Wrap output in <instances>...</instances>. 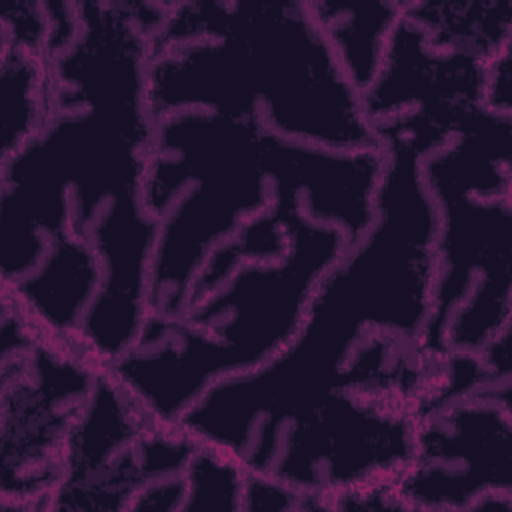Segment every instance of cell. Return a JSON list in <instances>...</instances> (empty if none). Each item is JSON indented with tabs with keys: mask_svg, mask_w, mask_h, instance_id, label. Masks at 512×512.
Here are the masks:
<instances>
[{
	"mask_svg": "<svg viewBox=\"0 0 512 512\" xmlns=\"http://www.w3.org/2000/svg\"><path fill=\"white\" fill-rule=\"evenodd\" d=\"M384 170L370 228L320 276L292 340L266 364L210 386L176 422L196 444L268 474L284 428L362 388L352 354L372 336L418 346L432 316L438 206L422 160L450 134L416 110L374 124Z\"/></svg>",
	"mask_w": 512,
	"mask_h": 512,
	"instance_id": "cell-1",
	"label": "cell"
},
{
	"mask_svg": "<svg viewBox=\"0 0 512 512\" xmlns=\"http://www.w3.org/2000/svg\"><path fill=\"white\" fill-rule=\"evenodd\" d=\"M76 4L80 32L52 60L56 112L0 162L2 284L36 270L52 238H88L108 206L146 212L156 126L146 98L150 36L136 2Z\"/></svg>",
	"mask_w": 512,
	"mask_h": 512,
	"instance_id": "cell-2",
	"label": "cell"
},
{
	"mask_svg": "<svg viewBox=\"0 0 512 512\" xmlns=\"http://www.w3.org/2000/svg\"><path fill=\"white\" fill-rule=\"evenodd\" d=\"M146 98L154 122L202 110L330 150L382 146L308 2H172Z\"/></svg>",
	"mask_w": 512,
	"mask_h": 512,
	"instance_id": "cell-3",
	"label": "cell"
},
{
	"mask_svg": "<svg viewBox=\"0 0 512 512\" xmlns=\"http://www.w3.org/2000/svg\"><path fill=\"white\" fill-rule=\"evenodd\" d=\"M288 236L276 260H246L178 320L148 318L138 346L108 376L158 426L180 416L216 382L272 360L296 334L320 276L348 240L302 208L280 220Z\"/></svg>",
	"mask_w": 512,
	"mask_h": 512,
	"instance_id": "cell-4",
	"label": "cell"
},
{
	"mask_svg": "<svg viewBox=\"0 0 512 512\" xmlns=\"http://www.w3.org/2000/svg\"><path fill=\"white\" fill-rule=\"evenodd\" d=\"M266 136L258 118L188 110L156 120L142 192L160 220L148 318L178 320L208 258L272 206Z\"/></svg>",
	"mask_w": 512,
	"mask_h": 512,
	"instance_id": "cell-5",
	"label": "cell"
},
{
	"mask_svg": "<svg viewBox=\"0 0 512 512\" xmlns=\"http://www.w3.org/2000/svg\"><path fill=\"white\" fill-rule=\"evenodd\" d=\"M416 416L404 394L336 392L284 428L268 474L328 510L336 494L394 482L412 460Z\"/></svg>",
	"mask_w": 512,
	"mask_h": 512,
	"instance_id": "cell-6",
	"label": "cell"
},
{
	"mask_svg": "<svg viewBox=\"0 0 512 512\" xmlns=\"http://www.w3.org/2000/svg\"><path fill=\"white\" fill-rule=\"evenodd\" d=\"M102 372L78 344L44 336L2 360V512L48 508L68 434Z\"/></svg>",
	"mask_w": 512,
	"mask_h": 512,
	"instance_id": "cell-7",
	"label": "cell"
},
{
	"mask_svg": "<svg viewBox=\"0 0 512 512\" xmlns=\"http://www.w3.org/2000/svg\"><path fill=\"white\" fill-rule=\"evenodd\" d=\"M510 384H486L416 416L414 454L394 478L404 510H470L512 494Z\"/></svg>",
	"mask_w": 512,
	"mask_h": 512,
	"instance_id": "cell-8",
	"label": "cell"
},
{
	"mask_svg": "<svg viewBox=\"0 0 512 512\" xmlns=\"http://www.w3.org/2000/svg\"><path fill=\"white\" fill-rule=\"evenodd\" d=\"M152 424L104 370L68 434L46 510H110L114 474Z\"/></svg>",
	"mask_w": 512,
	"mask_h": 512,
	"instance_id": "cell-9",
	"label": "cell"
},
{
	"mask_svg": "<svg viewBox=\"0 0 512 512\" xmlns=\"http://www.w3.org/2000/svg\"><path fill=\"white\" fill-rule=\"evenodd\" d=\"M100 282L102 268L92 242L66 232L50 240L36 270L2 284V296L20 308L40 336L80 346L78 330Z\"/></svg>",
	"mask_w": 512,
	"mask_h": 512,
	"instance_id": "cell-10",
	"label": "cell"
},
{
	"mask_svg": "<svg viewBox=\"0 0 512 512\" xmlns=\"http://www.w3.org/2000/svg\"><path fill=\"white\" fill-rule=\"evenodd\" d=\"M356 90L378 78L392 30L404 16V2H308Z\"/></svg>",
	"mask_w": 512,
	"mask_h": 512,
	"instance_id": "cell-11",
	"label": "cell"
},
{
	"mask_svg": "<svg viewBox=\"0 0 512 512\" xmlns=\"http://www.w3.org/2000/svg\"><path fill=\"white\" fill-rule=\"evenodd\" d=\"M404 18L440 52H464L486 62L512 44L510 0L404 2Z\"/></svg>",
	"mask_w": 512,
	"mask_h": 512,
	"instance_id": "cell-12",
	"label": "cell"
},
{
	"mask_svg": "<svg viewBox=\"0 0 512 512\" xmlns=\"http://www.w3.org/2000/svg\"><path fill=\"white\" fill-rule=\"evenodd\" d=\"M54 112L52 62L42 54L2 44L0 162L28 144Z\"/></svg>",
	"mask_w": 512,
	"mask_h": 512,
	"instance_id": "cell-13",
	"label": "cell"
},
{
	"mask_svg": "<svg viewBox=\"0 0 512 512\" xmlns=\"http://www.w3.org/2000/svg\"><path fill=\"white\" fill-rule=\"evenodd\" d=\"M186 502L182 512L192 510H242L244 464L212 446L196 444L186 468Z\"/></svg>",
	"mask_w": 512,
	"mask_h": 512,
	"instance_id": "cell-14",
	"label": "cell"
},
{
	"mask_svg": "<svg viewBox=\"0 0 512 512\" xmlns=\"http://www.w3.org/2000/svg\"><path fill=\"white\" fill-rule=\"evenodd\" d=\"M48 34L50 18L46 2H14L2 10V44L48 58Z\"/></svg>",
	"mask_w": 512,
	"mask_h": 512,
	"instance_id": "cell-15",
	"label": "cell"
},
{
	"mask_svg": "<svg viewBox=\"0 0 512 512\" xmlns=\"http://www.w3.org/2000/svg\"><path fill=\"white\" fill-rule=\"evenodd\" d=\"M308 502L310 494L296 490L272 474L246 470L242 510H308Z\"/></svg>",
	"mask_w": 512,
	"mask_h": 512,
	"instance_id": "cell-16",
	"label": "cell"
},
{
	"mask_svg": "<svg viewBox=\"0 0 512 512\" xmlns=\"http://www.w3.org/2000/svg\"><path fill=\"white\" fill-rule=\"evenodd\" d=\"M482 104L494 114L512 116V44L484 62Z\"/></svg>",
	"mask_w": 512,
	"mask_h": 512,
	"instance_id": "cell-17",
	"label": "cell"
},
{
	"mask_svg": "<svg viewBox=\"0 0 512 512\" xmlns=\"http://www.w3.org/2000/svg\"><path fill=\"white\" fill-rule=\"evenodd\" d=\"M186 502V478L182 474L166 476L144 484L128 504V510H160L182 512Z\"/></svg>",
	"mask_w": 512,
	"mask_h": 512,
	"instance_id": "cell-18",
	"label": "cell"
}]
</instances>
